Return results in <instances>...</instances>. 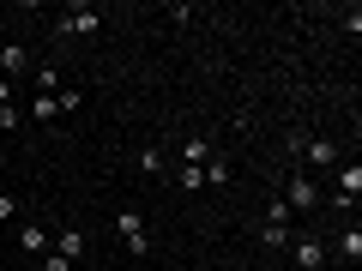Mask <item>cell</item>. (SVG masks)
<instances>
[{"mask_svg": "<svg viewBox=\"0 0 362 271\" xmlns=\"http://www.w3.org/2000/svg\"><path fill=\"white\" fill-rule=\"evenodd\" d=\"M290 151H296L302 163H314V169H338L344 163L338 139H326V133H290Z\"/></svg>", "mask_w": 362, "mask_h": 271, "instance_id": "1", "label": "cell"}, {"mask_svg": "<svg viewBox=\"0 0 362 271\" xmlns=\"http://www.w3.org/2000/svg\"><path fill=\"white\" fill-rule=\"evenodd\" d=\"M97 30H103V13H97V6H66L61 18H54V37H97Z\"/></svg>", "mask_w": 362, "mask_h": 271, "instance_id": "2", "label": "cell"}, {"mask_svg": "<svg viewBox=\"0 0 362 271\" xmlns=\"http://www.w3.org/2000/svg\"><path fill=\"white\" fill-rule=\"evenodd\" d=\"M157 169H163V151H157V145H145V151H139V175H157Z\"/></svg>", "mask_w": 362, "mask_h": 271, "instance_id": "17", "label": "cell"}, {"mask_svg": "<svg viewBox=\"0 0 362 271\" xmlns=\"http://www.w3.org/2000/svg\"><path fill=\"white\" fill-rule=\"evenodd\" d=\"M13 211H18V205H13V193H0V223H13Z\"/></svg>", "mask_w": 362, "mask_h": 271, "instance_id": "20", "label": "cell"}, {"mask_svg": "<svg viewBox=\"0 0 362 271\" xmlns=\"http://www.w3.org/2000/svg\"><path fill=\"white\" fill-rule=\"evenodd\" d=\"M18 127H25V115H18V103H13V109H0V133H18Z\"/></svg>", "mask_w": 362, "mask_h": 271, "instance_id": "18", "label": "cell"}, {"mask_svg": "<svg viewBox=\"0 0 362 271\" xmlns=\"http://www.w3.org/2000/svg\"><path fill=\"white\" fill-rule=\"evenodd\" d=\"M115 229H121V241H127V253H133V259L151 253V229H145V211H115Z\"/></svg>", "mask_w": 362, "mask_h": 271, "instance_id": "3", "label": "cell"}, {"mask_svg": "<svg viewBox=\"0 0 362 271\" xmlns=\"http://www.w3.org/2000/svg\"><path fill=\"white\" fill-rule=\"evenodd\" d=\"M78 103H85V90H73V85H61V90H54V109H61V115H73Z\"/></svg>", "mask_w": 362, "mask_h": 271, "instance_id": "13", "label": "cell"}, {"mask_svg": "<svg viewBox=\"0 0 362 271\" xmlns=\"http://www.w3.org/2000/svg\"><path fill=\"white\" fill-rule=\"evenodd\" d=\"M42 271H73L66 259H54V253H42Z\"/></svg>", "mask_w": 362, "mask_h": 271, "instance_id": "21", "label": "cell"}, {"mask_svg": "<svg viewBox=\"0 0 362 271\" xmlns=\"http://www.w3.org/2000/svg\"><path fill=\"white\" fill-rule=\"evenodd\" d=\"M85 241H90V235L78 229V223H66V229L54 235V247H49V253H54V259H66V265H78V259H85Z\"/></svg>", "mask_w": 362, "mask_h": 271, "instance_id": "7", "label": "cell"}, {"mask_svg": "<svg viewBox=\"0 0 362 271\" xmlns=\"http://www.w3.org/2000/svg\"><path fill=\"white\" fill-rule=\"evenodd\" d=\"M0 259H6V253H0Z\"/></svg>", "mask_w": 362, "mask_h": 271, "instance_id": "23", "label": "cell"}, {"mask_svg": "<svg viewBox=\"0 0 362 271\" xmlns=\"http://www.w3.org/2000/svg\"><path fill=\"white\" fill-rule=\"evenodd\" d=\"M30 66V49L25 42H6V49H0V78H18Z\"/></svg>", "mask_w": 362, "mask_h": 271, "instance_id": "8", "label": "cell"}, {"mask_svg": "<svg viewBox=\"0 0 362 271\" xmlns=\"http://www.w3.org/2000/svg\"><path fill=\"white\" fill-rule=\"evenodd\" d=\"M25 121H61V109H54V97H37V103H30V115Z\"/></svg>", "mask_w": 362, "mask_h": 271, "instance_id": "15", "label": "cell"}, {"mask_svg": "<svg viewBox=\"0 0 362 271\" xmlns=\"http://www.w3.org/2000/svg\"><path fill=\"white\" fill-rule=\"evenodd\" d=\"M284 205L290 211H314V205H320V187H314L308 175H290L284 181Z\"/></svg>", "mask_w": 362, "mask_h": 271, "instance_id": "6", "label": "cell"}, {"mask_svg": "<svg viewBox=\"0 0 362 271\" xmlns=\"http://www.w3.org/2000/svg\"><path fill=\"white\" fill-rule=\"evenodd\" d=\"M290 259H296L302 271H326V241L320 235H296V241H290Z\"/></svg>", "mask_w": 362, "mask_h": 271, "instance_id": "5", "label": "cell"}, {"mask_svg": "<svg viewBox=\"0 0 362 271\" xmlns=\"http://www.w3.org/2000/svg\"><path fill=\"white\" fill-rule=\"evenodd\" d=\"M18 253H49V229L42 223H25L18 229Z\"/></svg>", "mask_w": 362, "mask_h": 271, "instance_id": "9", "label": "cell"}, {"mask_svg": "<svg viewBox=\"0 0 362 271\" xmlns=\"http://www.w3.org/2000/svg\"><path fill=\"white\" fill-rule=\"evenodd\" d=\"M290 217H296V211H290L284 199H272V205H266V223H290Z\"/></svg>", "mask_w": 362, "mask_h": 271, "instance_id": "19", "label": "cell"}, {"mask_svg": "<svg viewBox=\"0 0 362 271\" xmlns=\"http://www.w3.org/2000/svg\"><path fill=\"white\" fill-rule=\"evenodd\" d=\"M30 78H37V97H54L61 90V66H30Z\"/></svg>", "mask_w": 362, "mask_h": 271, "instance_id": "11", "label": "cell"}, {"mask_svg": "<svg viewBox=\"0 0 362 271\" xmlns=\"http://www.w3.org/2000/svg\"><path fill=\"white\" fill-rule=\"evenodd\" d=\"M0 109H13V78H0Z\"/></svg>", "mask_w": 362, "mask_h": 271, "instance_id": "22", "label": "cell"}, {"mask_svg": "<svg viewBox=\"0 0 362 271\" xmlns=\"http://www.w3.org/2000/svg\"><path fill=\"white\" fill-rule=\"evenodd\" d=\"M338 259H350V265L362 259V229H356V223H350V229L338 235Z\"/></svg>", "mask_w": 362, "mask_h": 271, "instance_id": "12", "label": "cell"}, {"mask_svg": "<svg viewBox=\"0 0 362 271\" xmlns=\"http://www.w3.org/2000/svg\"><path fill=\"white\" fill-rule=\"evenodd\" d=\"M296 235H290V223H259V247H290Z\"/></svg>", "mask_w": 362, "mask_h": 271, "instance_id": "10", "label": "cell"}, {"mask_svg": "<svg viewBox=\"0 0 362 271\" xmlns=\"http://www.w3.org/2000/svg\"><path fill=\"white\" fill-rule=\"evenodd\" d=\"M199 175H206L211 187H230V163H199Z\"/></svg>", "mask_w": 362, "mask_h": 271, "instance_id": "16", "label": "cell"}, {"mask_svg": "<svg viewBox=\"0 0 362 271\" xmlns=\"http://www.w3.org/2000/svg\"><path fill=\"white\" fill-rule=\"evenodd\" d=\"M356 199H362V163H338V193H332V205H338V211H356Z\"/></svg>", "mask_w": 362, "mask_h": 271, "instance_id": "4", "label": "cell"}, {"mask_svg": "<svg viewBox=\"0 0 362 271\" xmlns=\"http://www.w3.org/2000/svg\"><path fill=\"white\" fill-rule=\"evenodd\" d=\"M181 157H187V169H199V163H206V139H199V133H187V145H181Z\"/></svg>", "mask_w": 362, "mask_h": 271, "instance_id": "14", "label": "cell"}]
</instances>
